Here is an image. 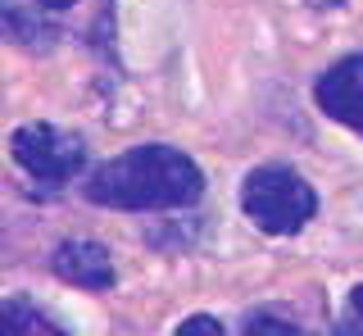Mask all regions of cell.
Listing matches in <instances>:
<instances>
[{
	"instance_id": "cell-10",
	"label": "cell",
	"mask_w": 363,
	"mask_h": 336,
	"mask_svg": "<svg viewBox=\"0 0 363 336\" xmlns=\"http://www.w3.org/2000/svg\"><path fill=\"white\" fill-rule=\"evenodd\" d=\"M41 9H68V5H77V0H37Z\"/></svg>"
},
{
	"instance_id": "cell-6",
	"label": "cell",
	"mask_w": 363,
	"mask_h": 336,
	"mask_svg": "<svg viewBox=\"0 0 363 336\" xmlns=\"http://www.w3.org/2000/svg\"><path fill=\"white\" fill-rule=\"evenodd\" d=\"M0 336H73V332L60 327V323L45 309H37L32 300L9 296L5 305H0Z\"/></svg>"
},
{
	"instance_id": "cell-7",
	"label": "cell",
	"mask_w": 363,
	"mask_h": 336,
	"mask_svg": "<svg viewBox=\"0 0 363 336\" xmlns=\"http://www.w3.org/2000/svg\"><path fill=\"white\" fill-rule=\"evenodd\" d=\"M245 336H309L300 327V323H291L281 309H255V313H245Z\"/></svg>"
},
{
	"instance_id": "cell-3",
	"label": "cell",
	"mask_w": 363,
	"mask_h": 336,
	"mask_svg": "<svg viewBox=\"0 0 363 336\" xmlns=\"http://www.w3.org/2000/svg\"><path fill=\"white\" fill-rule=\"evenodd\" d=\"M9 155L32 182L64 186L86 168V141L73 132L55 128V123H23L9 137Z\"/></svg>"
},
{
	"instance_id": "cell-4",
	"label": "cell",
	"mask_w": 363,
	"mask_h": 336,
	"mask_svg": "<svg viewBox=\"0 0 363 336\" xmlns=\"http://www.w3.org/2000/svg\"><path fill=\"white\" fill-rule=\"evenodd\" d=\"M313 105L340 128L363 132V50L327 64L323 77L313 82Z\"/></svg>"
},
{
	"instance_id": "cell-8",
	"label": "cell",
	"mask_w": 363,
	"mask_h": 336,
	"mask_svg": "<svg viewBox=\"0 0 363 336\" xmlns=\"http://www.w3.org/2000/svg\"><path fill=\"white\" fill-rule=\"evenodd\" d=\"M336 336H363V282L350 286L345 309H340V318H336Z\"/></svg>"
},
{
	"instance_id": "cell-2",
	"label": "cell",
	"mask_w": 363,
	"mask_h": 336,
	"mask_svg": "<svg viewBox=\"0 0 363 336\" xmlns=\"http://www.w3.org/2000/svg\"><path fill=\"white\" fill-rule=\"evenodd\" d=\"M241 214L264 237H295L318 214L313 182L291 164H259L241 182Z\"/></svg>"
},
{
	"instance_id": "cell-9",
	"label": "cell",
	"mask_w": 363,
	"mask_h": 336,
	"mask_svg": "<svg viewBox=\"0 0 363 336\" xmlns=\"http://www.w3.org/2000/svg\"><path fill=\"white\" fill-rule=\"evenodd\" d=\"M173 336H227V332H223V323L213 318V313H191V318L177 323Z\"/></svg>"
},
{
	"instance_id": "cell-1",
	"label": "cell",
	"mask_w": 363,
	"mask_h": 336,
	"mask_svg": "<svg viewBox=\"0 0 363 336\" xmlns=\"http://www.w3.org/2000/svg\"><path fill=\"white\" fill-rule=\"evenodd\" d=\"M91 205L123 209V214H159V209H186L204 196V173L186 150L168 141H145L113 155L82 182Z\"/></svg>"
},
{
	"instance_id": "cell-5",
	"label": "cell",
	"mask_w": 363,
	"mask_h": 336,
	"mask_svg": "<svg viewBox=\"0 0 363 336\" xmlns=\"http://www.w3.org/2000/svg\"><path fill=\"white\" fill-rule=\"evenodd\" d=\"M55 277H64L77 291H113L118 273H113V254L100 241H64L50 254Z\"/></svg>"
}]
</instances>
